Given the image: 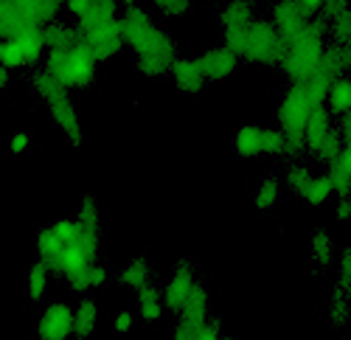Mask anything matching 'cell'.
Instances as JSON below:
<instances>
[{
	"label": "cell",
	"mask_w": 351,
	"mask_h": 340,
	"mask_svg": "<svg viewBox=\"0 0 351 340\" xmlns=\"http://www.w3.org/2000/svg\"><path fill=\"white\" fill-rule=\"evenodd\" d=\"M119 20L124 45H130L138 56V71L152 79L169 73L174 60V40L152 23L149 12L141 6H127V12Z\"/></svg>",
	"instance_id": "1"
},
{
	"label": "cell",
	"mask_w": 351,
	"mask_h": 340,
	"mask_svg": "<svg viewBox=\"0 0 351 340\" xmlns=\"http://www.w3.org/2000/svg\"><path fill=\"white\" fill-rule=\"evenodd\" d=\"M225 45L239 56V60L256 62V65H278L287 51V40L276 32L273 23L250 20L237 28H222Z\"/></svg>",
	"instance_id": "2"
},
{
	"label": "cell",
	"mask_w": 351,
	"mask_h": 340,
	"mask_svg": "<svg viewBox=\"0 0 351 340\" xmlns=\"http://www.w3.org/2000/svg\"><path fill=\"white\" fill-rule=\"evenodd\" d=\"M326 32H329V20L312 14L301 32L292 40H287V51L278 65L284 68L289 82H304L306 76L315 73L326 48Z\"/></svg>",
	"instance_id": "3"
},
{
	"label": "cell",
	"mask_w": 351,
	"mask_h": 340,
	"mask_svg": "<svg viewBox=\"0 0 351 340\" xmlns=\"http://www.w3.org/2000/svg\"><path fill=\"white\" fill-rule=\"evenodd\" d=\"M34 90L40 93V99L45 101L48 112H51V121L56 124V130H60L68 141V147L73 152H79L84 147V124H82V112L79 107L73 104L68 88L60 82V79H53L45 68L34 76Z\"/></svg>",
	"instance_id": "4"
},
{
	"label": "cell",
	"mask_w": 351,
	"mask_h": 340,
	"mask_svg": "<svg viewBox=\"0 0 351 340\" xmlns=\"http://www.w3.org/2000/svg\"><path fill=\"white\" fill-rule=\"evenodd\" d=\"M99 60L87 51V45L79 40L68 48H45V71L60 79L65 88H87L96 76Z\"/></svg>",
	"instance_id": "5"
},
{
	"label": "cell",
	"mask_w": 351,
	"mask_h": 340,
	"mask_svg": "<svg viewBox=\"0 0 351 340\" xmlns=\"http://www.w3.org/2000/svg\"><path fill=\"white\" fill-rule=\"evenodd\" d=\"M315 107H320V104L309 96L304 82H292L289 93L284 96V101L278 107V124H281V135H284V155H301L306 149L304 124H306L309 112Z\"/></svg>",
	"instance_id": "6"
},
{
	"label": "cell",
	"mask_w": 351,
	"mask_h": 340,
	"mask_svg": "<svg viewBox=\"0 0 351 340\" xmlns=\"http://www.w3.org/2000/svg\"><path fill=\"white\" fill-rule=\"evenodd\" d=\"M79 40L87 45L99 62L112 60L115 53L124 48V34H121V20L119 17H99V20H82L76 23Z\"/></svg>",
	"instance_id": "7"
},
{
	"label": "cell",
	"mask_w": 351,
	"mask_h": 340,
	"mask_svg": "<svg viewBox=\"0 0 351 340\" xmlns=\"http://www.w3.org/2000/svg\"><path fill=\"white\" fill-rule=\"evenodd\" d=\"M45 34L43 28H28L14 37L0 40V62L6 68H20V65H32L40 56H45Z\"/></svg>",
	"instance_id": "8"
},
{
	"label": "cell",
	"mask_w": 351,
	"mask_h": 340,
	"mask_svg": "<svg viewBox=\"0 0 351 340\" xmlns=\"http://www.w3.org/2000/svg\"><path fill=\"white\" fill-rule=\"evenodd\" d=\"M233 147L242 158L258 155H284V135L281 130H270L261 124H245L233 135Z\"/></svg>",
	"instance_id": "9"
},
{
	"label": "cell",
	"mask_w": 351,
	"mask_h": 340,
	"mask_svg": "<svg viewBox=\"0 0 351 340\" xmlns=\"http://www.w3.org/2000/svg\"><path fill=\"white\" fill-rule=\"evenodd\" d=\"M180 313V321L174 326V337L178 340H197V332H199V324L208 321V290L197 284L189 290L183 306L178 309Z\"/></svg>",
	"instance_id": "10"
},
{
	"label": "cell",
	"mask_w": 351,
	"mask_h": 340,
	"mask_svg": "<svg viewBox=\"0 0 351 340\" xmlns=\"http://www.w3.org/2000/svg\"><path fill=\"white\" fill-rule=\"evenodd\" d=\"M37 335L43 340H65L73 335V309L65 301H51L37 321Z\"/></svg>",
	"instance_id": "11"
},
{
	"label": "cell",
	"mask_w": 351,
	"mask_h": 340,
	"mask_svg": "<svg viewBox=\"0 0 351 340\" xmlns=\"http://www.w3.org/2000/svg\"><path fill=\"white\" fill-rule=\"evenodd\" d=\"M194 265L191 262H178V267L171 270V276H169V281H166V287H163V309H178L183 306V301H186V295H189V290L194 287Z\"/></svg>",
	"instance_id": "12"
},
{
	"label": "cell",
	"mask_w": 351,
	"mask_h": 340,
	"mask_svg": "<svg viewBox=\"0 0 351 340\" xmlns=\"http://www.w3.org/2000/svg\"><path fill=\"white\" fill-rule=\"evenodd\" d=\"M197 60H199V68H202V73H206V79H214V82H222V79L233 76L239 68V56L233 53L228 45L208 48L202 56H197Z\"/></svg>",
	"instance_id": "13"
},
{
	"label": "cell",
	"mask_w": 351,
	"mask_h": 340,
	"mask_svg": "<svg viewBox=\"0 0 351 340\" xmlns=\"http://www.w3.org/2000/svg\"><path fill=\"white\" fill-rule=\"evenodd\" d=\"M309 14L298 6V0H278L276 9H273V25H276V32L284 37V40H292L301 28L306 25Z\"/></svg>",
	"instance_id": "14"
},
{
	"label": "cell",
	"mask_w": 351,
	"mask_h": 340,
	"mask_svg": "<svg viewBox=\"0 0 351 340\" xmlns=\"http://www.w3.org/2000/svg\"><path fill=\"white\" fill-rule=\"evenodd\" d=\"M169 73H171L174 88H178L180 93H197L202 88V82H206L199 60H194V56H174Z\"/></svg>",
	"instance_id": "15"
},
{
	"label": "cell",
	"mask_w": 351,
	"mask_h": 340,
	"mask_svg": "<svg viewBox=\"0 0 351 340\" xmlns=\"http://www.w3.org/2000/svg\"><path fill=\"white\" fill-rule=\"evenodd\" d=\"M104 281H107V270H104V265H99V262H93V265H87V267H82V270L65 276L68 290L76 293V295L90 293V290H99Z\"/></svg>",
	"instance_id": "16"
},
{
	"label": "cell",
	"mask_w": 351,
	"mask_h": 340,
	"mask_svg": "<svg viewBox=\"0 0 351 340\" xmlns=\"http://www.w3.org/2000/svg\"><path fill=\"white\" fill-rule=\"evenodd\" d=\"M99 315H101L99 301L90 298V295H82L79 304L73 306V335H76V337L93 335V329H96V324H99Z\"/></svg>",
	"instance_id": "17"
},
{
	"label": "cell",
	"mask_w": 351,
	"mask_h": 340,
	"mask_svg": "<svg viewBox=\"0 0 351 340\" xmlns=\"http://www.w3.org/2000/svg\"><path fill=\"white\" fill-rule=\"evenodd\" d=\"M28 28H40V25H34L32 20H28L14 6V0H0V40L14 37L20 32H28Z\"/></svg>",
	"instance_id": "18"
},
{
	"label": "cell",
	"mask_w": 351,
	"mask_h": 340,
	"mask_svg": "<svg viewBox=\"0 0 351 340\" xmlns=\"http://www.w3.org/2000/svg\"><path fill=\"white\" fill-rule=\"evenodd\" d=\"M14 6L32 20L34 25H45L51 20H56V14H60V6L62 0H14Z\"/></svg>",
	"instance_id": "19"
},
{
	"label": "cell",
	"mask_w": 351,
	"mask_h": 340,
	"mask_svg": "<svg viewBox=\"0 0 351 340\" xmlns=\"http://www.w3.org/2000/svg\"><path fill=\"white\" fill-rule=\"evenodd\" d=\"M306 149H309L320 163H329V160H335V158L343 152V135H340V130L329 127L326 132H320L315 141H309Z\"/></svg>",
	"instance_id": "20"
},
{
	"label": "cell",
	"mask_w": 351,
	"mask_h": 340,
	"mask_svg": "<svg viewBox=\"0 0 351 340\" xmlns=\"http://www.w3.org/2000/svg\"><path fill=\"white\" fill-rule=\"evenodd\" d=\"M135 293H138V301H135V304H138V315H141L146 324L160 321V315H163V295H160V290L152 287V281H149V284L138 287Z\"/></svg>",
	"instance_id": "21"
},
{
	"label": "cell",
	"mask_w": 351,
	"mask_h": 340,
	"mask_svg": "<svg viewBox=\"0 0 351 340\" xmlns=\"http://www.w3.org/2000/svg\"><path fill=\"white\" fill-rule=\"evenodd\" d=\"M119 281H121L124 287H130V290H138V287H143V284H149V281H152V267H149V262L141 259V256L130 259V262L119 270Z\"/></svg>",
	"instance_id": "22"
},
{
	"label": "cell",
	"mask_w": 351,
	"mask_h": 340,
	"mask_svg": "<svg viewBox=\"0 0 351 340\" xmlns=\"http://www.w3.org/2000/svg\"><path fill=\"white\" fill-rule=\"evenodd\" d=\"M48 281H51V270L37 259L32 267H28V276H25V295L32 304H40L48 293Z\"/></svg>",
	"instance_id": "23"
},
{
	"label": "cell",
	"mask_w": 351,
	"mask_h": 340,
	"mask_svg": "<svg viewBox=\"0 0 351 340\" xmlns=\"http://www.w3.org/2000/svg\"><path fill=\"white\" fill-rule=\"evenodd\" d=\"M43 34H45V45L48 48H68V45L79 42V28L68 25V23H56V20L43 25Z\"/></svg>",
	"instance_id": "24"
},
{
	"label": "cell",
	"mask_w": 351,
	"mask_h": 340,
	"mask_svg": "<svg viewBox=\"0 0 351 340\" xmlns=\"http://www.w3.org/2000/svg\"><path fill=\"white\" fill-rule=\"evenodd\" d=\"M326 101H329V110L332 112H348L351 110V76H337L332 84H329V90H326Z\"/></svg>",
	"instance_id": "25"
},
{
	"label": "cell",
	"mask_w": 351,
	"mask_h": 340,
	"mask_svg": "<svg viewBox=\"0 0 351 340\" xmlns=\"http://www.w3.org/2000/svg\"><path fill=\"white\" fill-rule=\"evenodd\" d=\"M76 222L87 231H99L101 234V206L93 194H84L76 208Z\"/></svg>",
	"instance_id": "26"
},
{
	"label": "cell",
	"mask_w": 351,
	"mask_h": 340,
	"mask_svg": "<svg viewBox=\"0 0 351 340\" xmlns=\"http://www.w3.org/2000/svg\"><path fill=\"white\" fill-rule=\"evenodd\" d=\"M326 166H329L326 178H329V183H332V194H348V191H351V166L346 163L343 152H340L335 160H329Z\"/></svg>",
	"instance_id": "27"
},
{
	"label": "cell",
	"mask_w": 351,
	"mask_h": 340,
	"mask_svg": "<svg viewBox=\"0 0 351 340\" xmlns=\"http://www.w3.org/2000/svg\"><path fill=\"white\" fill-rule=\"evenodd\" d=\"M222 20V28H237V25H245L253 20V6L247 3V0H230V3L222 9L219 14Z\"/></svg>",
	"instance_id": "28"
},
{
	"label": "cell",
	"mask_w": 351,
	"mask_h": 340,
	"mask_svg": "<svg viewBox=\"0 0 351 340\" xmlns=\"http://www.w3.org/2000/svg\"><path fill=\"white\" fill-rule=\"evenodd\" d=\"M335 259V239L329 231H315L312 236V262L317 267H329Z\"/></svg>",
	"instance_id": "29"
},
{
	"label": "cell",
	"mask_w": 351,
	"mask_h": 340,
	"mask_svg": "<svg viewBox=\"0 0 351 340\" xmlns=\"http://www.w3.org/2000/svg\"><path fill=\"white\" fill-rule=\"evenodd\" d=\"M301 197L309 203V206H324L329 197H332V183H329V178L326 175H312V180H309V186L301 191Z\"/></svg>",
	"instance_id": "30"
},
{
	"label": "cell",
	"mask_w": 351,
	"mask_h": 340,
	"mask_svg": "<svg viewBox=\"0 0 351 340\" xmlns=\"http://www.w3.org/2000/svg\"><path fill=\"white\" fill-rule=\"evenodd\" d=\"M278 197H281V183L278 180H261V186L256 189L253 203H256L258 211H270V208H276Z\"/></svg>",
	"instance_id": "31"
},
{
	"label": "cell",
	"mask_w": 351,
	"mask_h": 340,
	"mask_svg": "<svg viewBox=\"0 0 351 340\" xmlns=\"http://www.w3.org/2000/svg\"><path fill=\"white\" fill-rule=\"evenodd\" d=\"M329 321H332L335 326H346V324L351 321V304H348L343 287H337V290L332 293V301H329Z\"/></svg>",
	"instance_id": "32"
},
{
	"label": "cell",
	"mask_w": 351,
	"mask_h": 340,
	"mask_svg": "<svg viewBox=\"0 0 351 340\" xmlns=\"http://www.w3.org/2000/svg\"><path fill=\"white\" fill-rule=\"evenodd\" d=\"M309 180H312V169L306 166V163H295L287 172V186L295 191V194H301L306 186H309Z\"/></svg>",
	"instance_id": "33"
},
{
	"label": "cell",
	"mask_w": 351,
	"mask_h": 340,
	"mask_svg": "<svg viewBox=\"0 0 351 340\" xmlns=\"http://www.w3.org/2000/svg\"><path fill=\"white\" fill-rule=\"evenodd\" d=\"M320 12H324V17H326L329 23H335V20L351 14V0H324Z\"/></svg>",
	"instance_id": "34"
},
{
	"label": "cell",
	"mask_w": 351,
	"mask_h": 340,
	"mask_svg": "<svg viewBox=\"0 0 351 340\" xmlns=\"http://www.w3.org/2000/svg\"><path fill=\"white\" fill-rule=\"evenodd\" d=\"M152 3H155L163 14H169V17H180V14H189V12H191L194 0H152Z\"/></svg>",
	"instance_id": "35"
},
{
	"label": "cell",
	"mask_w": 351,
	"mask_h": 340,
	"mask_svg": "<svg viewBox=\"0 0 351 340\" xmlns=\"http://www.w3.org/2000/svg\"><path fill=\"white\" fill-rule=\"evenodd\" d=\"M28 147H32V135H28V132H14L9 138V155L12 158H20Z\"/></svg>",
	"instance_id": "36"
},
{
	"label": "cell",
	"mask_w": 351,
	"mask_h": 340,
	"mask_svg": "<svg viewBox=\"0 0 351 340\" xmlns=\"http://www.w3.org/2000/svg\"><path fill=\"white\" fill-rule=\"evenodd\" d=\"M132 324H135V315L130 313V309H121V313L112 315V329H115V332H130Z\"/></svg>",
	"instance_id": "37"
},
{
	"label": "cell",
	"mask_w": 351,
	"mask_h": 340,
	"mask_svg": "<svg viewBox=\"0 0 351 340\" xmlns=\"http://www.w3.org/2000/svg\"><path fill=\"white\" fill-rule=\"evenodd\" d=\"M335 217H337V222H348L351 219V194H337Z\"/></svg>",
	"instance_id": "38"
},
{
	"label": "cell",
	"mask_w": 351,
	"mask_h": 340,
	"mask_svg": "<svg viewBox=\"0 0 351 340\" xmlns=\"http://www.w3.org/2000/svg\"><path fill=\"white\" fill-rule=\"evenodd\" d=\"M337 270H340V284L351 281V247H343L340 259H337Z\"/></svg>",
	"instance_id": "39"
},
{
	"label": "cell",
	"mask_w": 351,
	"mask_h": 340,
	"mask_svg": "<svg viewBox=\"0 0 351 340\" xmlns=\"http://www.w3.org/2000/svg\"><path fill=\"white\" fill-rule=\"evenodd\" d=\"M298 6L312 17V14H317V12H320V6H324V0H298Z\"/></svg>",
	"instance_id": "40"
},
{
	"label": "cell",
	"mask_w": 351,
	"mask_h": 340,
	"mask_svg": "<svg viewBox=\"0 0 351 340\" xmlns=\"http://www.w3.org/2000/svg\"><path fill=\"white\" fill-rule=\"evenodd\" d=\"M340 135L343 141H351V110L343 112V121H340Z\"/></svg>",
	"instance_id": "41"
},
{
	"label": "cell",
	"mask_w": 351,
	"mask_h": 340,
	"mask_svg": "<svg viewBox=\"0 0 351 340\" xmlns=\"http://www.w3.org/2000/svg\"><path fill=\"white\" fill-rule=\"evenodd\" d=\"M6 84H9V68L0 62V88H6Z\"/></svg>",
	"instance_id": "42"
},
{
	"label": "cell",
	"mask_w": 351,
	"mask_h": 340,
	"mask_svg": "<svg viewBox=\"0 0 351 340\" xmlns=\"http://www.w3.org/2000/svg\"><path fill=\"white\" fill-rule=\"evenodd\" d=\"M343 290H346V298H348V304H351V281H346V284H340Z\"/></svg>",
	"instance_id": "43"
}]
</instances>
